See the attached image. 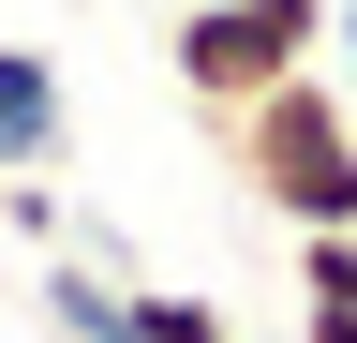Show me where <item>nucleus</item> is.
<instances>
[{
  "instance_id": "f257e3e1",
  "label": "nucleus",
  "mask_w": 357,
  "mask_h": 343,
  "mask_svg": "<svg viewBox=\"0 0 357 343\" xmlns=\"http://www.w3.org/2000/svg\"><path fill=\"white\" fill-rule=\"evenodd\" d=\"M208 149H223V180H238L283 239L357 224V119H342V90H328V60L283 75V90H253L238 119H208Z\"/></svg>"
},
{
  "instance_id": "f03ea898",
  "label": "nucleus",
  "mask_w": 357,
  "mask_h": 343,
  "mask_svg": "<svg viewBox=\"0 0 357 343\" xmlns=\"http://www.w3.org/2000/svg\"><path fill=\"white\" fill-rule=\"evenodd\" d=\"M328 15L342 0H178L164 15V75L194 119H238L253 90H283V75L328 60Z\"/></svg>"
},
{
  "instance_id": "7ed1b4c3",
  "label": "nucleus",
  "mask_w": 357,
  "mask_h": 343,
  "mask_svg": "<svg viewBox=\"0 0 357 343\" xmlns=\"http://www.w3.org/2000/svg\"><path fill=\"white\" fill-rule=\"evenodd\" d=\"M60 149H75L60 60H45V45H0V180H60Z\"/></svg>"
},
{
  "instance_id": "20e7f679",
  "label": "nucleus",
  "mask_w": 357,
  "mask_h": 343,
  "mask_svg": "<svg viewBox=\"0 0 357 343\" xmlns=\"http://www.w3.org/2000/svg\"><path fill=\"white\" fill-rule=\"evenodd\" d=\"M119 343H238V314L194 284H119Z\"/></svg>"
},
{
  "instance_id": "39448f33",
  "label": "nucleus",
  "mask_w": 357,
  "mask_h": 343,
  "mask_svg": "<svg viewBox=\"0 0 357 343\" xmlns=\"http://www.w3.org/2000/svg\"><path fill=\"white\" fill-rule=\"evenodd\" d=\"M298 314H357V224H312L298 239Z\"/></svg>"
},
{
  "instance_id": "423d86ee",
  "label": "nucleus",
  "mask_w": 357,
  "mask_h": 343,
  "mask_svg": "<svg viewBox=\"0 0 357 343\" xmlns=\"http://www.w3.org/2000/svg\"><path fill=\"white\" fill-rule=\"evenodd\" d=\"M0 239L60 254V239H75V209H60V180H0Z\"/></svg>"
},
{
  "instance_id": "0eeeda50",
  "label": "nucleus",
  "mask_w": 357,
  "mask_h": 343,
  "mask_svg": "<svg viewBox=\"0 0 357 343\" xmlns=\"http://www.w3.org/2000/svg\"><path fill=\"white\" fill-rule=\"evenodd\" d=\"M328 60H342L328 90H342V119H357V15H328Z\"/></svg>"
},
{
  "instance_id": "6e6552de",
  "label": "nucleus",
  "mask_w": 357,
  "mask_h": 343,
  "mask_svg": "<svg viewBox=\"0 0 357 343\" xmlns=\"http://www.w3.org/2000/svg\"><path fill=\"white\" fill-rule=\"evenodd\" d=\"M298 343H357V314H298Z\"/></svg>"
},
{
  "instance_id": "1a4fd4ad",
  "label": "nucleus",
  "mask_w": 357,
  "mask_h": 343,
  "mask_svg": "<svg viewBox=\"0 0 357 343\" xmlns=\"http://www.w3.org/2000/svg\"><path fill=\"white\" fill-rule=\"evenodd\" d=\"M238 343H298V328H238Z\"/></svg>"
}]
</instances>
